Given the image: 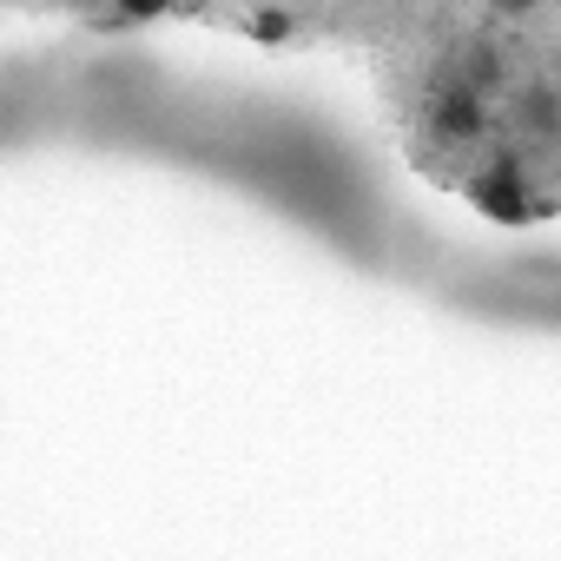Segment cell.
<instances>
[{
  "label": "cell",
  "instance_id": "cell-1",
  "mask_svg": "<svg viewBox=\"0 0 561 561\" xmlns=\"http://www.w3.org/2000/svg\"><path fill=\"white\" fill-rule=\"evenodd\" d=\"M430 133H436L443 146H469V139H482V133H489V100H482V87L449 80V87L430 100Z\"/></svg>",
  "mask_w": 561,
  "mask_h": 561
},
{
  "label": "cell",
  "instance_id": "cell-2",
  "mask_svg": "<svg viewBox=\"0 0 561 561\" xmlns=\"http://www.w3.org/2000/svg\"><path fill=\"white\" fill-rule=\"evenodd\" d=\"M469 198L489 211V218H502V225H522L528 218V185H522V172L502 159V165H489V172H476L469 179Z\"/></svg>",
  "mask_w": 561,
  "mask_h": 561
},
{
  "label": "cell",
  "instance_id": "cell-3",
  "mask_svg": "<svg viewBox=\"0 0 561 561\" xmlns=\"http://www.w3.org/2000/svg\"><path fill=\"white\" fill-rule=\"evenodd\" d=\"M515 126H522V139H561V93L554 87L515 93Z\"/></svg>",
  "mask_w": 561,
  "mask_h": 561
},
{
  "label": "cell",
  "instance_id": "cell-4",
  "mask_svg": "<svg viewBox=\"0 0 561 561\" xmlns=\"http://www.w3.org/2000/svg\"><path fill=\"white\" fill-rule=\"evenodd\" d=\"M251 41L285 47V41H291V14H285V8H257V14H251Z\"/></svg>",
  "mask_w": 561,
  "mask_h": 561
},
{
  "label": "cell",
  "instance_id": "cell-5",
  "mask_svg": "<svg viewBox=\"0 0 561 561\" xmlns=\"http://www.w3.org/2000/svg\"><path fill=\"white\" fill-rule=\"evenodd\" d=\"M179 8V0H113V14L119 21H133V27H146V21H165Z\"/></svg>",
  "mask_w": 561,
  "mask_h": 561
},
{
  "label": "cell",
  "instance_id": "cell-6",
  "mask_svg": "<svg viewBox=\"0 0 561 561\" xmlns=\"http://www.w3.org/2000/svg\"><path fill=\"white\" fill-rule=\"evenodd\" d=\"M528 8H548V0H508V14H528Z\"/></svg>",
  "mask_w": 561,
  "mask_h": 561
}]
</instances>
